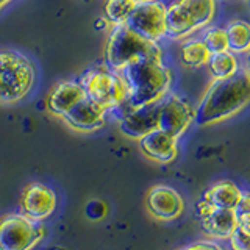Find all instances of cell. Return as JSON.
Wrapping results in <instances>:
<instances>
[{"label":"cell","mask_w":250,"mask_h":250,"mask_svg":"<svg viewBox=\"0 0 250 250\" xmlns=\"http://www.w3.org/2000/svg\"><path fill=\"white\" fill-rule=\"evenodd\" d=\"M250 104V72L239 69L236 74L213 80L194 106V124L197 127L224 122L242 111Z\"/></svg>","instance_id":"1"},{"label":"cell","mask_w":250,"mask_h":250,"mask_svg":"<svg viewBox=\"0 0 250 250\" xmlns=\"http://www.w3.org/2000/svg\"><path fill=\"white\" fill-rule=\"evenodd\" d=\"M122 75L130 91L128 102L124 108L153 104L170 92L172 70L163 61V55L146 57L131 62L122 70Z\"/></svg>","instance_id":"2"},{"label":"cell","mask_w":250,"mask_h":250,"mask_svg":"<svg viewBox=\"0 0 250 250\" xmlns=\"http://www.w3.org/2000/svg\"><path fill=\"white\" fill-rule=\"evenodd\" d=\"M163 55L158 42L148 41L127 23L111 27L105 45V66L116 72L130 66L141 58Z\"/></svg>","instance_id":"3"},{"label":"cell","mask_w":250,"mask_h":250,"mask_svg":"<svg viewBox=\"0 0 250 250\" xmlns=\"http://www.w3.org/2000/svg\"><path fill=\"white\" fill-rule=\"evenodd\" d=\"M217 13V0H174L166 10V38L174 41L194 36L211 25Z\"/></svg>","instance_id":"4"},{"label":"cell","mask_w":250,"mask_h":250,"mask_svg":"<svg viewBox=\"0 0 250 250\" xmlns=\"http://www.w3.org/2000/svg\"><path fill=\"white\" fill-rule=\"evenodd\" d=\"M36 67L18 50H0V104H18L33 89Z\"/></svg>","instance_id":"5"},{"label":"cell","mask_w":250,"mask_h":250,"mask_svg":"<svg viewBox=\"0 0 250 250\" xmlns=\"http://www.w3.org/2000/svg\"><path fill=\"white\" fill-rule=\"evenodd\" d=\"M80 83L86 92V97L104 106L106 111L121 109L127 105L130 91L122 72H116L106 66L88 70Z\"/></svg>","instance_id":"6"},{"label":"cell","mask_w":250,"mask_h":250,"mask_svg":"<svg viewBox=\"0 0 250 250\" xmlns=\"http://www.w3.org/2000/svg\"><path fill=\"white\" fill-rule=\"evenodd\" d=\"M44 229L25 214H10L0 221V250H31L44 238Z\"/></svg>","instance_id":"7"},{"label":"cell","mask_w":250,"mask_h":250,"mask_svg":"<svg viewBox=\"0 0 250 250\" xmlns=\"http://www.w3.org/2000/svg\"><path fill=\"white\" fill-rule=\"evenodd\" d=\"M166 10L167 5L163 0L138 3L127 21V25L148 41L160 42L167 33Z\"/></svg>","instance_id":"8"},{"label":"cell","mask_w":250,"mask_h":250,"mask_svg":"<svg viewBox=\"0 0 250 250\" xmlns=\"http://www.w3.org/2000/svg\"><path fill=\"white\" fill-rule=\"evenodd\" d=\"M194 124V106L189 100L175 92H169L160 102L158 128L177 139L182 138Z\"/></svg>","instance_id":"9"},{"label":"cell","mask_w":250,"mask_h":250,"mask_svg":"<svg viewBox=\"0 0 250 250\" xmlns=\"http://www.w3.org/2000/svg\"><path fill=\"white\" fill-rule=\"evenodd\" d=\"M160 102L161 100L147 105L122 108L119 114V130L122 135L139 141L147 133L158 128Z\"/></svg>","instance_id":"10"},{"label":"cell","mask_w":250,"mask_h":250,"mask_svg":"<svg viewBox=\"0 0 250 250\" xmlns=\"http://www.w3.org/2000/svg\"><path fill=\"white\" fill-rule=\"evenodd\" d=\"M146 205L148 213L158 221H174L183 213L185 203L174 188L166 185H156L150 188L146 197Z\"/></svg>","instance_id":"11"},{"label":"cell","mask_w":250,"mask_h":250,"mask_svg":"<svg viewBox=\"0 0 250 250\" xmlns=\"http://www.w3.org/2000/svg\"><path fill=\"white\" fill-rule=\"evenodd\" d=\"M57 208V194L44 183H31L22 195L23 214L33 221L49 217Z\"/></svg>","instance_id":"12"},{"label":"cell","mask_w":250,"mask_h":250,"mask_svg":"<svg viewBox=\"0 0 250 250\" xmlns=\"http://www.w3.org/2000/svg\"><path fill=\"white\" fill-rule=\"evenodd\" d=\"M178 139L161 128H155L139 139V148L148 160L160 164L172 163L178 155Z\"/></svg>","instance_id":"13"},{"label":"cell","mask_w":250,"mask_h":250,"mask_svg":"<svg viewBox=\"0 0 250 250\" xmlns=\"http://www.w3.org/2000/svg\"><path fill=\"white\" fill-rule=\"evenodd\" d=\"M106 109L97 105L91 99H83L80 104H77L70 111L62 117L64 122L78 131H96L104 127Z\"/></svg>","instance_id":"14"},{"label":"cell","mask_w":250,"mask_h":250,"mask_svg":"<svg viewBox=\"0 0 250 250\" xmlns=\"http://www.w3.org/2000/svg\"><path fill=\"white\" fill-rule=\"evenodd\" d=\"M86 99V92L80 82H61L49 96V109L60 117H64L77 104Z\"/></svg>","instance_id":"15"},{"label":"cell","mask_w":250,"mask_h":250,"mask_svg":"<svg viewBox=\"0 0 250 250\" xmlns=\"http://www.w3.org/2000/svg\"><path fill=\"white\" fill-rule=\"evenodd\" d=\"M238 225L234 209L213 208L207 216L202 217V229L208 236L217 239H229Z\"/></svg>","instance_id":"16"},{"label":"cell","mask_w":250,"mask_h":250,"mask_svg":"<svg viewBox=\"0 0 250 250\" xmlns=\"http://www.w3.org/2000/svg\"><path fill=\"white\" fill-rule=\"evenodd\" d=\"M242 195V191L238 188L236 183L230 180H222V182L214 183L208 191L203 194V200H207L216 208H230L234 209Z\"/></svg>","instance_id":"17"},{"label":"cell","mask_w":250,"mask_h":250,"mask_svg":"<svg viewBox=\"0 0 250 250\" xmlns=\"http://www.w3.org/2000/svg\"><path fill=\"white\" fill-rule=\"evenodd\" d=\"M211 57L209 50L203 41L195 36H189L183 39L182 47H180V62L188 69H199L207 66V62Z\"/></svg>","instance_id":"18"},{"label":"cell","mask_w":250,"mask_h":250,"mask_svg":"<svg viewBox=\"0 0 250 250\" xmlns=\"http://www.w3.org/2000/svg\"><path fill=\"white\" fill-rule=\"evenodd\" d=\"M229 50L234 55H246L250 50V22L233 19L225 25Z\"/></svg>","instance_id":"19"},{"label":"cell","mask_w":250,"mask_h":250,"mask_svg":"<svg viewBox=\"0 0 250 250\" xmlns=\"http://www.w3.org/2000/svg\"><path fill=\"white\" fill-rule=\"evenodd\" d=\"M209 75L213 80H224L234 75L241 69L238 62V55H234L230 50L211 53V57L207 62Z\"/></svg>","instance_id":"20"},{"label":"cell","mask_w":250,"mask_h":250,"mask_svg":"<svg viewBox=\"0 0 250 250\" xmlns=\"http://www.w3.org/2000/svg\"><path fill=\"white\" fill-rule=\"evenodd\" d=\"M136 5H138L136 0H106L104 8L105 21L111 27L127 23Z\"/></svg>","instance_id":"21"},{"label":"cell","mask_w":250,"mask_h":250,"mask_svg":"<svg viewBox=\"0 0 250 250\" xmlns=\"http://www.w3.org/2000/svg\"><path fill=\"white\" fill-rule=\"evenodd\" d=\"M200 39L203 41V44L207 45L209 53L229 50V38H227L225 27L208 25L207 28L202 30Z\"/></svg>","instance_id":"22"},{"label":"cell","mask_w":250,"mask_h":250,"mask_svg":"<svg viewBox=\"0 0 250 250\" xmlns=\"http://www.w3.org/2000/svg\"><path fill=\"white\" fill-rule=\"evenodd\" d=\"M229 239L231 250H250V227L238 224Z\"/></svg>","instance_id":"23"},{"label":"cell","mask_w":250,"mask_h":250,"mask_svg":"<svg viewBox=\"0 0 250 250\" xmlns=\"http://www.w3.org/2000/svg\"><path fill=\"white\" fill-rule=\"evenodd\" d=\"M234 214L239 225L250 227V192H242L238 205L234 207Z\"/></svg>","instance_id":"24"},{"label":"cell","mask_w":250,"mask_h":250,"mask_svg":"<svg viewBox=\"0 0 250 250\" xmlns=\"http://www.w3.org/2000/svg\"><path fill=\"white\" fill-rule=\"evenodd\" d=\"M106 214V207L105 203H102L100 200H91L88 205H86V216L92 221H99Z\"/></svg>","instance_id":"25"},{"label":"cell","mask_w":250,"mask_h":250,"mask_svg":"<svg viewBox=\"0 0 250 250\" xmlns=\"http://www.w3.org/2000/svg\"><path fill=\"white\" fill-rule=\"evenodd\" d=\"M178 250H222V249L213 244V242H194V244L185 246Z\"/></svg>","instance_id":"26"},{"label":"cell","mask_w":250,"mask_h":250,"mask_svg":"<svg viewBox=\"0 0 250 250\" xmlns=\"http://www.w3.org/2000/svg\"><path fill=\"white\" fill-rule=\"evenodd\" d=\"M11 2H13V0H0V11H2L5 6H8V5H10Z\"/></svg>","instance_id":"27"},{"label":"cell","mask_w":250,"mask_h":250,"mask_svg":"<svg viewBox=\"0 0 250 250\" xmlns=\"http://www.w3.org/2000/svg\"><path fill=\"white\" fill-rule=\"evenodd\" d=\"M246 61H247V70L250 72V50L246 53Z\"/></svg>","instance_id":"28"},{"label":"cell","mask_w":250,"mask_h":250,"mask_svg":"<svg viewBox=\"0 0 250 250\" xmlns=\"http://www.w3.org/2000/svg\"><path fill=\"white\" fill-rule=\"evenodd\" d=\"M138 3H144V2H153V0H136Z\"/></svg>","instance_id":"29"},{"label":"cell","mask_w":250,"mask_h":250,"mask_svg":"<svg viewBox=\"0 0 250 250\" xmlns=\"http://www.w3.org/2000/svg\"><path fill=\"white\" fill-rule=\"evenodd\" d=\"M83 2H86V3H89V2H92V0H83Z\"/></svg>","instance_id":"30"},{"label":"cell","mask_w":250,"mask_h":250,"mask_svg":"<svg viewBox=\"0 0 250 250\" xmlns=\"http://www.w3.org/2000/svg\"><path fill=\"white\" fill-rule=\"evenodd\" d=\"M249 3H250V0H249Z\"/></svg>","instance_id":"31"}]
</instances>
